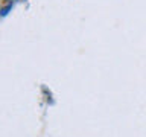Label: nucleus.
Wrapping results in <instances>:
<instances>
[{"mask_svg":"<svg viewBox=\"0 0 146 137\" xmlns=\"http://www.w3.org/2000/svg\"><path fill=\"white\" fill-rule=\"evenodd\" d=\"M9 9H11V6H8V8H5V9H2V11H0V14H2V15H6Z\"/></svg>","mask_w":146,"mask_h":137,"instance_id":"f257e3e1","label":"nucleus"},{"mask_svg":"<svg viewBox=\"0 0 146 137\" xmlns=\"http://www.w3.org/2000/svg\"><path fill=\"white\" fill-rule=\"evenodd\" d=\"M6 2H9V3H11V2H14V0H6Z\"/></svg>","mask_w":146,"mask_h":137,"instance_id":"f03ea898","label":"nucleus"}]
</instances>
